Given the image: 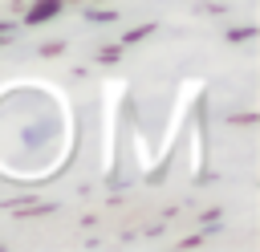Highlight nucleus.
<instances>
[{"instance_id": "nucleus-1", "label": "nucleus", "mask_w": 260, "mask_h": 252, "mask_svg": "<svg viewBox=\"0 0 260 252\" xmlns=\"http://www.w3.org/2000/svg\"><path fill=\"white\" fill-rule=\"evenodd\" d=\"M49 12H57V0H41V8H32V20H41Z\"/></svg>"}]
</instances>
